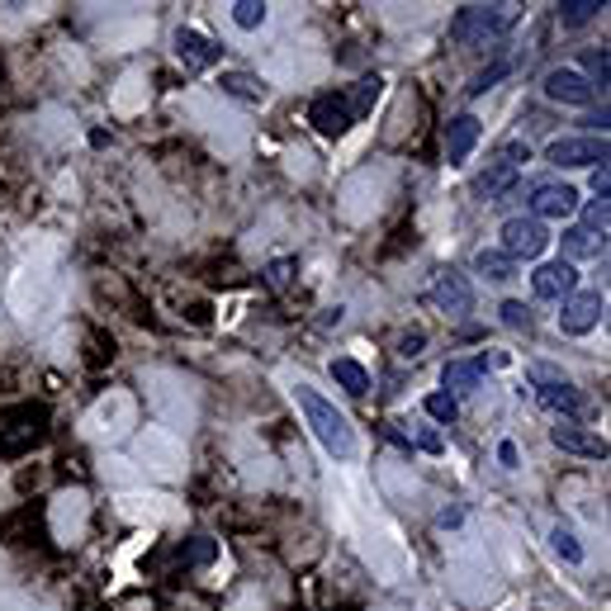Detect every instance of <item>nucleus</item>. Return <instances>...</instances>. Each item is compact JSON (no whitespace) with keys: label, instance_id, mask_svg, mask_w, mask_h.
Returning <instances> with one entry per match:
<instances>
[{"label":"nucleus","instance_id":"7c9ffc66","mask_svg":"<svg viewBox=\"0 0 611 611\" xmlns=\"http://www.w3.org/2000/svg\"><path fill=\"white\" fill-rule=\"evenodd\" d=\"M422 351H427V332H422V327H408V332L398 337V356H403V360H417Z\"/></svg>","mask_w":611,"mask_h":611},{"label":"nucleus","instance_id":"4be33fe9","mask_svg":"<svg viewBox=\"0 0 611 611\" xmlns=\"http://www.w3.org/2000/svg\"><path fill=\"white\" fill-rule=\"evenodd\" d=\"M559 242H564V261H583V256H602V247H607V237H597V233H588V228H583V223H578V228H569V233L559 237Z\"/></svg>","mask_w":611,"mask_h":611},{"label":"nucleus","instance_id":"9d476101","mask_svg":"<svg viewBox=\"0 0 611 611\" xmlns=\"http://www.w3.org/2000/svg\"><path fill=\"white\" fill-rule=\"evenodd\" d=\"M308 124L318 128L323 138H346L351 124H356V114L346 105V90H323V95L308 105Z\"/></svg>","mask_w":611,"mask_h":611},{"label":"nucleus","instance_id":"c756f323","mask_svg":"<svg viewBox=\"0 0 611 611\" xmlns=\"http://www.w3.org/2000/svg\"><path fill=\"white\" fill-rule=\"evenodd\" d=\"M498 318H503V327H512V332H531V308H526L522 299H507V304L498 308Z\"/></svg>","mask_w":611,"mask_h":611},{"label":"nucleus","instance_id":"b1692460","mask_svg":"<svg viewBox=\"0 0 611 611\" xmlns=\"http://www.w3.org/2000/svg\"><path fill=\"white\" fill-rule=\"evenodd\" d=\"M602 10H607L602 0H564V5H559V24H564V29H583V24H593Z\"/></svg>","mask_w":611,"mask_h":611},{"label":"nucleus","instance_id":"39448f33","mask_svg":"<svg viewBox=\"0 0 611 611\" xmlns=\"http://www.w3.org/2000/svg\"><path fill=\"white\" fill-rule=\"evenodd\" d=\"M550 242H555L550 228L531 214H517L503 223V252L512 256V261H540V256L550 252Z\"/></svg>","mask_w":611,"mask_h":611},{"label":"nucleus","instance_id":"4468645a","mask_svg":"<svg viewBox=\"0 0 611 611\" xmlns=\"http://www.w3.org/2000/svg\"><path fill=\"white\" fill-rule=\"evenodd\" d=\"M479 138H484V124H479L474 114H455L446 124V162L450 166L469 162V152L479 147Z\"/></svg>","mask_w":611,"mask_h":611},{"label":"nucleus","instance_id":"cd10ccee","mask_svg":"<svg viewBox=\"0 0 611 611\" xmlns=\"http://www.w3.org/2000/svg\"><path fill=\"white\" fill-rule=\"evenodd\" d=\"M512 72H517V62H512V57H498L493 67H484V72H479L474 81H469V95H488V90L498 86L503 76H512Z\"/></svg>","mask_w":611,"mask_h":611},{"label":"nucleus","instance_id":"1a4fd4ad","mask_svg":"<svg viewBox=\"0 0 611 611\" xmlns=\"http://www.w3.org/2000/svg\"><path fill=\"white\" fill-rule=\"evenodd\" d=\"M578 289V266L574 261H540L536 270H531V294H536L540 304H564L569 294Z\"/></svg>","mask_w":611,"mask_h":611},{"label":"nucleus","instance_id":"20e7f679","mask_svg":"<svg viewBox=\"0 0 611 611\" xmlns=\"http://www.w3.org/2000/svg\"><path fill=\"white\" fill-rule=\"evenodd\" d=\"M545 162L559 171H588V166H607V138H588V133H569L545 147Z\"/></svg>","mask_w":611,"mask_h":611},{"label":"nucleus","instance_id":"f704fd0d","mask_svg":"<svg viewBox=\"0 0 611 611\" xmlns=\"http://www.w3.org/2000/svg\"><path fill=\"white\" fill-rule=\"evenodd\" d=\"M460 522H465V512H460V507H446V512L436 517V526H441V531H450V526H460Z\"/></svg>","mask_w":611,"mask_h":611},{"label":"nucleus","instance_id":"473e14b6","mask_svg":"<svg viewBox=\"0 0 611 611\" xmlns=\"http://www.w3.org/2000/svg\"><path fill=\"white\" fill-rule=\"evenodd\" d=\"M498 465H503V469H517V465H522V450H517V441H507V436L498 441Z\"/></svg>","mask_w":611,"mask_h":611},{"label":"nucleus","instance_id":"bb28decb","mask_svg":"<svg viewBox=\"0 0 611 611\" xmlns=\"http://www.w3.org/2000/svg\"><path fill=\"white\" fill-rule=\"evenodd\" d=\"M422 413L432 417V422H455V417H460V398H450L446 389H436V394H427L422 398Z\"/></svg>","mask_w":611,"mask_h":611},{"label":"nucleus","instance_id":"c9c22d12","mask_svg":"<svg viewBox=\"0 0 611 611\" xmlns=\"http://www.w3.org/2000/svg\"><path fill=\"white\" fill-rule=\"evenodd\" d=\"M342 313H346V308H342V304H337V308H327V313H323V327H332V323H342Z\"/></svg>","mask_w":611,"mask_h":611},{"label":"nucleus","instance_id":"c85d7f7f","mask_svg":"<svg viewBox=\"0 0 611 611\" xmlns=\"http://www.w3.org/2000/svg\"><path fill=\"white\" fill-rule=\"evenodd\" d=\"M607 223H611L607 199H602V195L588 199V209H583V228H588V233H597V237H607Z\"/></svg>","mask_w":611,"mask_h":611},{"label":"nucleus","instance_id":"393cba45","mask_svg":"<svg viewBox=\"0 0 611 611\" xmlns=\"http://www.w3.org/2000/svg\"><path fill=\"white\" fill-rule=\"evenodd\" d=\"M578 72L588 76V86H593V90H602V95H607V81H611V53H607V48H588V53H583V67H578Z\"/></svg>","mask_w":611,"mask_h":611},{"label":"nucleus","instance_id":"dca6fc26","mask_svg":"<svg viewBox=\"0 0 611 611\" xmlns=\"http://www.w3.org/2000/svg\"><path fill=\"white\" fill-rule=\"evenodd\" d=\"M484 370L488 360H446V370H441V384H446V394H474L479 384H484Z\"/></svg>","mask_w":611,"mask_h":611},{"label":"nucleus","instance_id":"a878e982","mask_svg":"<svg viewBox=\"0 0 611 611\" xmlns=\"http://www.w3.org/2000/svg\"><path fill=\"white\" fill-rule=\"evenodd\" d=\"M138 450H143V460H162L157 469H176V460H180V450L166 441V436H157V432H147L143 441H138Z\"/></svg>","mask_w":611,"mask_h":611},{"label":"nucleus","instance_id":"f8f14e48","mask_svg":"<svg viewBox=\"0 0 611 611\" xmlns=\"http://www.w3.org/2000/svg\"><path fill=\"white\" fill-rule=\"evenodd\" d=\"M432 304L446 313V318H469L474 313V289H469L465 275H455V270H441L432 285Z\"/></svg>","mask_w":611,"mask_h":611},{"label":"nucleus","instance_id":"6e6552de","mask_svg":"<svg viewBox=\"0 0 611 611\" xmlns=\"http://www.w3.org/2000/svg\"><path fill=\"white\" fill-rule=\"evenodd\" d=\"M171 43H176V57L185 62V72H214L223 62V43L209 38L204 29H195V24H180Z\"/></svg>","mask_w":611,"mask_h":611},{"label":"nucleus","instance_id":"2eb2a0df","mask_svg":"<svg viewBox=\"0 0 611 611\" xmlns=\"http://www.w3.org/2000/svg\"><path fill=\"white\" fill-rule=\"evenodd\" d=\"M550 441H555L559 450H569V455H583V460H607V441L593 432H583V427H574V422L550 427Z\"/></svg>","mask_w":611,"mask_h":611},{"label":"nucleus","instance_id":"f3484780","mask_svg":"<svg viewBox=\"0 0 611 611\" xmlns=\"http://www.w3.org/2000/svg\"><path fill=\"white\" fill-rule=\"evenodd\" d=\"M218 86H223V95L228 100H242V105H266V81L261 76H252V72H223L218 76Z\"/></svg>","mask_w":611,"mask_h":611},{"label":"nucleus","instance_id":"5701e85b","mask_svg":"<svg viewBox=\"0 0 611 611\" xmlns=\"http://www.w3.org/2000/svg\"><path fill=\"white\" fill-rule=\"evenodd\" d=\"M228 15H233V24L242 29V34H256V29H266L270 5H261V0H233Z\"/></svg>","mask_w":611,"mask_h":611},{"label":"nucleus","instance_id":"f03ea898","mask_svg":"<svg viewBox=\"0 0 611 611\" xmlns=\"http://www.w3.org/2000/svg\"><path fill=\"white\" fill-rule=\"evenodd\" d=\"M512 24H517V5H465L450 19V38L460 48H479V43L503 38Z\"/></svg>","mask_w":611,"mask_h":611},{"label":"nucleus","instance_id":"412c9836","mask_svg":"<svg viewBox=\"0 0 611 611\" xmlns=\"http://www.w3.org/2000/svg\"><path fill=\"white\" fill-rule=\"evenodd\" d=\"M379 95H384V76H360L356 90H346V105H351L356 119H365V114L379 105Z\"/></svg>","mask_w":611,"mask_h":611},{"label":"nucleus","instance_id":"2f4dec72","mask_svg":"<svg viewBox=\"0 0 611 611\" xmlns=\"http://www.w3.org/2000/svg\"><path fill=\"white\" fill-rule=\"evenodd\" d=\"M294 270H299V256H275V261L266 266V280H270L275 289H280V285L289 280V275H294Z\"/></svg>","mask_w":611,"mask_h":611},{"label":"nucleus","instance_id":"a211bd4d","mask_svg":"<svg viewBox=\"0 0 611 611\" xmlns=\"http://www.w3.org/2000/svg\"><path fill=\"white\" fill-rule=\"evenodd\" d=\"M327 370H332V379H337V389H342V394H351V398L370 394V370H365L356 356H337Z\"/></svg>","mask_w":611,"mask_h":611},{"label":"nucleus","instance_id":"0eeeda50","mask_svg":"<svg viewBox=\"0 0 611 611\" xmlns=\"http://www.w3.org/2000/svg\"><path fill=\"white\" fill-rule=\"evenodd\" d=\"M578 204H583V195H578L574 185H564V180H540L536 190H531V199H526V214L540 218V223L550 228L555 218L578 214Z\"/></svg>","mask_w":611,"mask_h":611},{"label":"nucleus","instance_id":"423d86ee","mask_svg":"<svg viewBox=\"0 0 611 611\" xmlns=\"http://www.w3.org/2000/svg\"><path fill=\"white\" fill-rule=\"evenodd\" d=\"M602 313H607V299L597 294V289H574L564 304H559V332L564 337H588V332H597V323H602Z\"/></svg>","mask_w":611,"mask_h":611},{"label":"nucleus","instance_id":"9b49d317","mask_svg":"<svg viewBox=\"0 0 611 611\" xmlns=\"http://www.w3.org/2000/svg\"><path fill=\"white\" fill-rule=\"evenodd\" d=\"M545 100L588 109V105H597V90L588 86V76L578 72V67H550V72H545Z\"/></svg>","mask_w":611,"mask_h":611},{"label":"nucleus","instance_id":"ddd939ff","mask_svg":"<svg viewBox=\"0 0 611 611\" xmlns=\"http://www.w3.org/2000/svg\"><path fill=\"white\" fill-rule=\"evenodd\" d=\"M517 180H522V166H512L507 157H493V162L479 171V180H474V195L484 199V204H498L503 195L517 190Z\"/></svg>","mask_w":611,"mask_h":611},{"label":"nucleus","instance_id":"aec40b11","mask_svg":"<svg viewBox=\"0 0 611 611\" xmlns=\"http://www.w3.org/2000/svg\"><path fill=\"white\" fill-rule=\"evenodd\" d=\"M550 550H555L559 559H564V564H569V569H578V564H583V559H588V550H583V540H578V531L574 526H550Z\"/></svg>","mask_w":611,"mask_h":611},{"label":"nucleus","instance_id":"6ab92c4d","mask_svg":"<svg viewBox=\"0 0 611 611\" xmlns=\"http://www.w3.org/2000/svg\"><path fill=\"white\" fill-rule=\"evenodd\" d=\"M474 270L493 280V285H503V280H517V261L503 252V247H484V252L474 256Z\"/></svg>","mask_w":611,"mask_h":611},{"label":"nucleus","instance_id":"f257e3e1","mask_svg":"<svg viewBox=\"0 0 611 611\" xmlns=\"http://www.w3.org/2000/svg\"><path fill=\"white\" fill-rule=\"evenodd\" d=\"M294 408H299V417H304L308 436L318 441V450H323L327 460H337V465H346V460H356L360 455V436L356 427H351V417L332 403L327 394H318L308 379H294Z\"/></svg>","mask_w":611,"mask_h":611},{"label":"nucleus","instance_id":"72a5a7b5","mask_svg":"<svg viewBox=\"0 0 611 611\" xmlns=\"http://www.w3.org/2000/svg\"><path fill=\"white\" fill-rule=\"evenodd\" d=\"M413 441H417V446H422V450H427V455H441V450H446V446H441V436H436L432 427H417V432H413Z\"/></svg>","mask_w":611,"mask_h":611},{"label":"nucleus","instance_id":"7ed1b4c3","mask_svg":"<svg viewBox=\"0 0 611 611\" xmlns=\"http://www.w3.org/2000/svg\"><path fill=\"white\" fill-rule=\"evenodd\" d=\"M526 384H531V394H536V403L545 408V413H555L559 422H574L578 413H583V394L574 389V379L564 375V370H555V365H526Z\"/></svg>","mask_w":611,"mask_h":611}]
</instances>
